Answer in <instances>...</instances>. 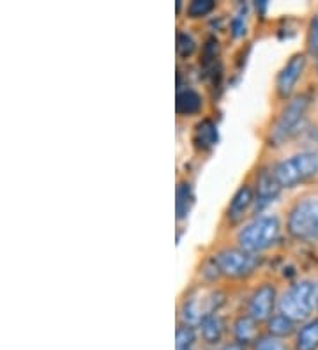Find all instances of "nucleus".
I'll return each instance as SVG.
<instances>
[{
	"instance_id": "obj_15",
	"label": "nucleus",
	"mask_w": 318,
	"mask_h": 350,
	"mask_svg": "<svg viewBox=\"0 0 318 350\" xmlns=\"http://www.w3.org/2000/svg\"><path fill=\"white\" fill-rule=\"evenodd\" d=\"M200 336L205 345H220L226 333L225 319L220 315H212L200 324Z\"/></svg>"
},
{
	"instance_id": "obj_11",
	"label": "nucleus",
	"mask_w": 318,
	"mask_h": 350,
	"mask_svg": "<svg viewBox=\"0 0 318 350\" xmlns=\"http://www.w3.org/2000/svg\"><path fill=\"white\" fill-rule=\"evenodd\" d=\"M254 205V189L251 184H242L241 188L235 191V195L230 200L228 209H226V219L232 225H237L244 219L250 209Z\"/></svg>"
},
{
	"instance_id": "obj_10",
	"label": "nucleus",
	"mask_w": 318,
	"mask_h": 350,
	"mask_svg": "<svg viewBox=\"0 0 318 350\" xmlns=\"http://www.w3.org/2000/svg\"><path fill=\"white\" fill-rule=\"evenodd\" d=\"M281 186L276 179L274 170L272 168H263L259 175H256V188H254V209L253 213H262L267 205H271L276 198L280 197Z\"/></svg>"
},
{
	"instance_id": "obj_12",
	"label": "nucleus",
	"mask_w": 318,
	"mask_h": 350,
	"mask_svg": "<svg viewBox=\"0 0 318 350\" xmlns=\"http://www.w3.org/2000/svg\"><path fill=\"white\" fill-rule=\"evenodd\" d=\"M233 340L242 345L253 347L254 342L262 336V329H260V322L254 321L253 317H250L248 313L237 317L235 322H233Z\"/></svg>"
},
{
	"instance_id": "obj_5",
	"label": "nucleus",
	"mask_w": 318,
	"mask_h": 350,
	"mask_svg": "<svg viewBox=\"0 0 318 350\" xmlns=\"http://www.w3.org/2000/svg\"><path fill=\"white\" fill-rule=\"evenodd\" d=\"M278 310L290 321L308 322L315 310V282L301 280L290 285L278 301Z\"/></svg>"
},
{
	"instance_id": "obj_24",
	"label": "nucleus",
	"mask_w": 318,
	"mask_h": 350,
	"mask_svg": "<svg viewBox=\"0 0 318 350\" xmlns=\"http://www.w3.org/2000/svg\"><path fill=\"white\" fill-rule=\"evenodd\" d=\"M308 51L318 55V13L313 16L310 30H308Z\"/></svg>"
},
{
	"instance_id": "obj_21",
	"label": "nucleus",
	"mask_w": 318,
	"mask_h": 350,
	"mask_svg": "<svg viewBox=\"0 0 318 350\" xmlns=\"http://www.w3.org/2000/svg\"><path fill=\"white\" fill-rule=\"evenodd\" d=\"M216 9V2L214 0H193L186 8V14L191 20H198V18H205Z\"/></svg>"
},
{
	"instance_id": "obj_23",
	"label": "nucleus",
	"mask_w": 318,
	"mask_h": 350,
	"mask_svg": "<svg viewBox=\"0 0 318 350\" xmlns=\"http://www.w3.org/2000/svg\"><path fill=\"white\" fill-rule=\"evenodd\" d=\"M230 34L233 39H239L246 34V5H241L235 16L230 22Z\"/></svg>"
},
{
	"instance_id": "obj_14",
	"label": "nucleus",
	"mask_w": 318,
	"mask_h": 350,
	"mask_svg": "<svg viewBox=\"0 0 318 350\" xmlns=\"http://www.w3.org/2000/svg\"><path fill=\"white\" fill-rule=\"evenodd\" d=\"M204 108V98L195 89H178L177 99H175V111L181 117H193L198 116Z\"/></svg>"
},
{
	"instance_id": "obj_19",
	"label": "nucleus",
	"mask_w": 318,
	"mask_h": 350,
	"mask_svg": "<svg viewBox=\"0 0 318 350\" xmlns=\"http://www.w3.org/2000/svg\"><path fill=\"white\" fill-rule=\"evenodd\" d=\"M196 327L186 324H178L175 333V350H195Z\"/></svg>"
},
{
	"instance_id": "obj_8",
	"label": "nucleus",
	"mask_w": 318,
	"mask_h": 350,
	"mask_svg": "<svg viewBox=\"0 0 318 350\" xmlns=\"http://www.w3.org/2000/svg\"><path fill=\"white\" fill-rule=\"evenodd\" d=\"M278 291H276L274 283H262L260 286L254 288L253 294L250 295L246 306V313L253 317L254 321L269 322L272 315H274V308L278 304Z\"/></svg>"
},
{
	"instance_id": "obj_6",
	"label": "nucleus",
	"mask_w": 318,
	"mask_h": 350,
	"mask_svg": "<svg viewBox=\"0 0 318 350\" xmlns=\"http://www.w3.org/2000/svg\"><path fill=\"white\" fill-rule=\"evenodd\" d=\"M287 230L297 241H318V198H304L293 205Z\"/></svg>"
},
{
	"instance_id": "obj_20",
	"label": "nucleus",
	"mask_w": 318,
	"mask_h": 350,
	"mask_svg": "<svg viewBox=\"0 0 318 350\" xmlns=\"http://www.w3.org/2000/svg\"><path fill=\"white\" fill-rule=\"evenodd\" d=\"M251 350H295L293 347H290L289 343L281 340V338H276L272 334H262V336L254 342V345L251 347Z\"/></svg>"
},
{
	"instance_id": "obj_18",
	"label": "nucleus",
	"mask_w": 318,
	"mask_h": 350,
	"mask_svg": "<svg viewBox=\"0 0 318 350\" xmlns=\"http://www.w3.org/2000/svg\"><path fill=\"white\" fill-rule=\"evenodd\" d=\"M267 333L272 334V336L284 340V338H289L297 333L295 322L290 321L289 317L281 315V313L272 315L267 322Z\"/></svg>"
},
{
	"instance_id": "obj_25",
	"label": "nucleus",
	"mask_w": 318,
	"mask_h": 350,
	"mask_svg": "<svg viewBox=\"0 0 318 350\" xmlns=\"http://www.w3.org/2000/svg\"><path fill=\"white\" fill-rule=\"evenodd\" d=\"M220 350H250V347L242 345V343H239V342H235V340H233V342L225 343V345L221 347Z\"/></svg>"
},
{
	"instance_id": "obj_1",
	"label": "nucleus",
	"mask_w": 318,
	"mask_h": 350,
	"mask_svg": "<svg viewBox=\"0 0 318 350\" xmlns=\"http://www.w3.org/2000/svg\"><path fill=\"white\" fill-rule=\"evenodd\" d=\"M226 303L225 292L216 286L198 285L191 288L181 304V324L200 327V324L212 315H217Z\"/></svg>"
},
{
	"instance_id": "obj_17",
	"label": "nucleus",
	"mask_w": 318,
	"mask_h": 350,
	"mask_svg": "<svg viewBox=\"0 0 318 350\" xmlns=\"http://www.w3.org/2000/svg\"><path fill=\"white\" fill-rule=\"evenodd\" d=\"M175 211H177V221H183L189 216L191 207L195 204V193H193V188L187 180H183L178 183L177 193H175Z\"/></svg>"
},
{
	"instance_id": "obj_9",
	"label": "nucleus",
	"mask_w": 318,
	"mask_h": 350,
	"mask_svg": "<svg viewBox=\"0 0 318 350\" xmlns=\"http://www.w3.org/2000/svg\"><path fill=\"white\" fill-rule=\"evenodd\" d=\"M306 69V55L304 53H295L289 59V62L281 68L276 78V94L280 99H290V96L295 90L297 81L301 80Z\"/></svg>"
},
{
	"instance_id": "obj_4",
	"label": "nucleus",
	"mask_w": 318,
	"mask_h": 350,
	"mask_svg": "<svg viewBox=\"0 0 318 350\" xmlns=\"http://www.w3.org/2000/svg\"><path fill=\"white\" fill-rule=\"evenodd\" d=\"M272 170L281 188H295L318 175V152H297L278 163Z\"/></svg>"
},
{
	"instance_id": "obj_27",
	"label": "nucleus",
	"mask_w": 318,
	"mask_h": 350,
	"mask_svg": "<svg viewBox=\"0 0 318 350\" xmlns=\"http://www.w3.org/2000/svg\"><path fill=\"white\" fill-rule=\"evenodd\" d=\"M317 73H318V55H317Z\"/></svg>"
},
{
	"instance_id": "obj_3",
	"label": "nucleus",
	"mask_w": 318,
	"mask_h": 350,
	"mask_svg": "<svg viewBox=\"0 0 318 350\" xmlns=\"http://www.w3.org/2000/svg\"><path fill=\"white\" fill-rule=\"evenodd\" d=\"M281 235V223L278 216H259L248 223L237 234V246L246 252L259 253L272 248Z\"/></svg>"
},
{
	"instance_id": "obj_22",
	"label": "nucleus",
	"mask_w": 318,
	"mask_h": 350,
	"mask_svg": "<svg viewBox=\"0 0 318 350\" xmlns=\"http://www.w3.org/2000/svg\"><path fill=\"white\" fill-rule=\"evenodd\" d=\"M177 55L181 59H189L193 53L196 51V41L195 38L189 34V32H183V30H178L177 32Z\"/></svg>"
},
{
	"instance_id": "obj_7",
	"label": "nucleus",
	"mask_w": 318,
	"mask_h": 350,
	"mask_svg": "<svg viewBox=\"0 0 318 350\" xmlns=\"http://www.w3.org/2000/svg\"><path fill=\"white\" fill-rule=\"evenodd\" d=\"M221 276L230 280H242L259 269L260 256L242 248H225L212 256Z\"/></svg>"
},
{
	"instance_id": "obj_16",
	"label": "nucleus",
	"mask_w": 318,
	"mask_h": 350,
	"mask_svg": "<svg viewBox=\"0 0 318 350\" xmlns=\"http://www.w3.org/2000/svg\"><path fill=\"white\" fill-rule=\"evenodd\" d=\"M295 350H318V319H310L297 329Z\"/></svg>"
},
{
	"instance_id": "obj_13",
	"label": "nucleus",
	"mask_w": 318,
	"mask_h": 350,
	"mask_svg": "<svg viewBox=\"0 0 318 350\" xmlns=\"http://www.w3.org/2000/svg\"><path fill=\"white\" fill-rule=\"evenodd\" d=\"M220 142V129L217 124L212 119H202L198 124L195 126V133H193V144L202 152H209L217 146Z\"/></svg>"
},
{
	"instance_id": "obj_26",
	"label": "nucleus",
	"mask_w": 318,
	"mask_h": 350,
	"mask_svg": "<svg viewBox=\"0 0 318 350\" xmlns=\"http://www.w3.org/2000/svg\"><path fill=\"white\" fill-rule=\"evenodd\" d=\"M315 310L318 312V282L315 283Z\"/></svg>"
},
{
	"instance_id": "obj_2",
	"label": "nucleus",
	"mask_w": 318,
	"mask_h": 350,
	"mask_svg": "<svg viewBox=\"0 0 318 350\" xmlns=\"http://www.w3.org/2000/svg\"><path fill=\"white\" fill-rule=\"evenodd\" d=\"M310 108V98L308 96H295L289 99L280 116L276 117L274 124L269 129V146L280 147L284 142L292 140L293 137L301 135L302 122Z\"/></svg>"
}]
</instances>
